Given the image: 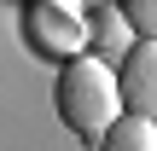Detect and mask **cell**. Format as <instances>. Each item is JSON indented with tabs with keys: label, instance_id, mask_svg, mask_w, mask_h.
Returning <instances> with one entry per match:
<instances>
[{
	"label": "cell",
	"instance_id": "3",
	"mask_svg": "<svg viewBox=\"0 0 157 151\" xmlns=\"http://www.w3.org/2000/svg\"><path fill=\"white\" fill-rule=\"evenodd\" d=\"M117 76H122V105L140 116H157V35H140L122 52Z\"/></svg>",
	"mask_w": 157,
	"mask_h": 151
},
{
	"label": "cell",
	"instance_id": "4",
	"mask_svg": "<svg viewBox=\"0 0 157 151\" xmlns=\"http://www.w3.org/2000/svg\"><path fill=\"white\" fill-rule=\"evenodd\" d=\"M99 151H157V116H140V111H122L111 128H105V140Z\"/></svg>",
	"mask_w": 157,
	"mask_h": 151
},
{
	"label": "cell",
	"instance_id": "1",
	"mask_svg": "<svg viewBox=\"0 0 157 151\" xmlns=\"http://www.w3.org/2000/svg\"><path fill=\"white\" fill-rule=\"evenodd\" d=\"M52 111L76 140H105V128L122 116V76L111 70V58H64L58 81H52Z\"/></svg>",
	"mask_w": 157,
	"mask_h": 151
},
{
	"label": "cell",
	"instance_id": "5",
	"mask_svg": "<svg viewBox=\"0 0 157 151\" xmlns=\"http://www.w3.org/2000/svg\"><path fill=\"white\" fill-rule=\"evenodd\" d=\"M128 29H134L128 17H105V23L93 29V41H99V52H105L111 64H122V52H128Z\"/></svg>",
	"mask_w": 157,
	"mask_h": 151
},
{
	"label": "cell",
	"instance_id": "6",
	"mask_svg": "<svg viewBox=\"0 0 157 151\" xmlns=\"http://www.w3.org/2000/svg\"><path fill=\"white\" fill-rule=\"evenodd\" d=\"M117 12L134 23V35H157V0H117Z\"/></svg>",
	"mask_w": 157,
	"mask_h": 151
},
{
	"label": "cell",
	"instance_id": "2",
	"mask_svg": "<svg viewBox=\"0 0 157 151\" xmlns=\"http://www.w3.org/2000/svg\"><path fill=\"white\" fill-rule=\"evenodd\" d=\"M29 47L47 58H82L93 41V23L82 17V0H29Z\"/></svg>",
	"mask_w": 157,
	"mask_h": 151
}]
</instances>
